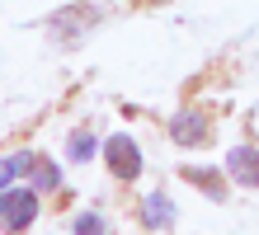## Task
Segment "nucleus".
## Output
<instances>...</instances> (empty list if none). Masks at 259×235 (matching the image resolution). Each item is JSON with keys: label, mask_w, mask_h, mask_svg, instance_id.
Wrapping results in <instances>:
<instances>
[{"label": "nucleus", "mask_w": 259, "mask_h": 235, "mask_svg": "<svg viewBox=\"0 0 259 235\" xmlns=\"http://www.w3.org/2000/svg\"><path fill=\"white\" fill-rule=\"evenodd\" d=\"M142 226L146 230H175V202L165 198L160 188L142 198Z\"/></svg>", "instance_id": "5"}, {"label": "nucleus", "mask_w": 259, "mask_h": 235, "mask_svg": "<svg viewBox=\"0 0 259 235\" xmlns=\"http://www.w3.org/2000/svg\"><path fill=\"white\" fill-rule=\"evenodd\" d=\"M33 160L38 155L33 151H14V155H0V188H10L19 174H28V169H33Z\"/></svg>", "instance_id": "6"}, {"label": "nucleus", "mask_w": 259, "mask_h": 235, "mask_svg": "<svg viewBox=\"0 0 259 235\" xmlns=\"http://www.w3.org/2000/svg\"><path fill=\"white\" fill-rule=\"evenodd\" d=\"M104 160H109V169H113V179H123V183H137L142 179V146L127 136V132H118V136H109L104 141Z\"/></svg>", "instance_id": "2"}, {"label": "nucleus", "mask_w": 259, "mask_h": 235, "mask_svg": "<svg viewBox=\"0 0 259 235\" xmlns=\"http://www.w3.org/2000/svg\"><path fill=\"white\" fill-rule=\"evenodd\" d=\"M38 221V188H0V226L5 230H28Z\"/></svg>", "instance_id": "1"}, {"label": "nucleus", "mask_w": 259, "mask_h": 235, "mask_svg": "<svg viewBox=\"0 0 259 235\" xmlns=\"http://www.w3.org/2000/svg\"><path fill=\"white\" fill-rule=\"evenodd\" d=\"M75 230H80V235H95V230H104V216L99 212H80V216H75Z\"/></svg>", "instance_id": "10"}, {"label": "nucleus", "mask_w": 259, "mask_h": 235, "mask_svg": "<svg viewBox=\"0 0 259 235\" xmlns=\"http://www.w3.org/2000/svg\"><path fill=\"white\" fill-rule=\"evenodd\" d=\"M226 174L245 188H259V146H231L226 151Z\"/></svg>", "instance_id": "4"}, {"label": "nucleus", "mask_w": 259, "mask_h": 235, "mask_svg": "<svg viewBox=\"0 0 259 235\" xmlns=\"http://www.w3.org/2000/svg\"><path fill=\"white\" fill-rule=\"evenodd\" d=\"M28 174H33V188H38V193H52V188L62 183V169H57L52 160H33Z\"/></svg>", "instance_id": "9"}, {"label": "nucleus", "mask_w": 259, "mask_h": 235, "mask_svg": "<svg viewBox=\"0 0 259 235\" xmlns=\"http://www.w3.org/2000/svg\"><path fill=\"white\" fill-rule=\"evenodd\" d=\"M184 179L189 183H203L207 188V198H226V183H222V174H212V169H203V165H184Z\"/></svg>", "instance_id": "8"}, {"label": "nucleus", "mask_w": 259, "mask_h": 235, "mask_svg": "<svg viewBox=\"0 0 259 235\" xmlns=\"http://www.w3.org/2000/svg\"><path fill=\"white\" fill-rule=\"evenodd\" d=\"M104 146H99V141H95V132H71V141H66V160H75V165H85V160H95V155H99Z\"/></svg>", "instance_id": "7"}, {"label": "nucleus", "mask_w": 259, "mask_h": 235, "mask_svg": "<svg viewBox=\"0 0 259 235\" xmlns=\"http://www.w3.org/2000/svg\"><path fill=\"white\" fill-rule=\"evenodd\" d=\"M170 136H175V146H184V151L203 146V141H207V118L193 113V108H184V113L170 118Z\"/></svg>", "instance_id": "3"}]
</instances>
